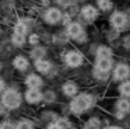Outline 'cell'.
Wrapping results in <instances>:
<instances>
[{"instance_id": "4fadbf2b", "label": "cell", "mask_w": 130, "mask_h": 129, "mask_svg": "<svg viewBox=\"0 0 130 129\" xmlns=\"http://www.w3.org/2000/svg\"><path fill=\"white\" fill-rule=\"evenodd\" d=\"M62 91H63V94L67 95V97H74V95H77V93H78V87H77V84L74 83V81H66L62 86Z\"/></svg>"}, {"instance_id": "f1b7e54d", "label": "cell", "mask_w": 130, "mask_h": 129, "mask_svg": "<svg viewBox=\"0 0 130 129\" xmlns=\"http://www.w3.org/2000/svg\"><path fill=\"white\" fill-rule=\"evenodd\" d=\"M43 100H45V101H49V102H51V101L55 100V94H53L52 91L45 93V94H43Z\"/></svg>"}, {"instance_id": "6da1fadb", "label": "cell", "mask_w": 130, "mask_h": 129, "mask_svg": "<svg viewBox=\"0 0 130 129\" xmlns=\"http://www.w3.org/2000/svg\"><path fill=\"white\" fill-rule=\"evenodd\" d=\"M94 105V97L87 93H81L73 97L70 102V111L74 115H81Z\"/></svg>"}, {"instance_id": "30bf717a", "label": "cell", "mask_w": 130, "mask_h": 129, "mask_svg": "<svg viewBox=\"0 0 130 129\" xmlns=\"http://www.w3.org/2000/svg\"><path fill=\"white\" fill-rule=\"evenodd\" d=\"M113 67V60L112 58H106V59H96L95 62V70L104 73H109V70Z\"/></svg>"}, {"instance_id": "7a4b0ae2", "label": "cell", "mask_w": 130, "mask_h": 129, "mask_svg": "<svg viewBox=\"0 0 130 129\" xmlns=\"http://www.w3.org/2000/svg\"><path fill=\"white\" fill-rule=\"evenodd\" d=\"M23 102V97L15 88H7L2 93V104L7 109H17Z\"/></svg>"}, {"instance_id": "e0dca14e", "label": "cell", "mask_w": 130, "mask_h": 129, "mask_svg": "<svg viewBox=\"0 0 130 129\" xmlns=\"http://www.w3.org/2000/svg\"><path fill=\"white\" fill-rule=\"evenodd\" d=\"M112 58V49L108 46H99L96 49V59H106Z\"/></svg>"}, {"instance_id": "d6986e66", "label": "cell", "mask_w": 130, "mask_h": 129, "mask_svg": "<svg viewBox=\"0 0 130 129\" xmlns=\"http://www.w3.org/2000/svg\"><path fill=\"white\" fill-rule=\"evenodd\" d=\"M83 129H101V121L95 117L90 118V119L85 122V125Z\"/></svg>"}, {"instance_id": "603a6c76", "label": "cell", "mask_w": 130, "mask_h": 129, "mask_svg": "<svg viewBox=\"0 0 130 129\" xmlns=\"http://www.w3.org/2000/svg\"><path fill=\"white\" fill-rule=\"evenodd\" d=\"M27 30H28V27H27V24L23 21V20H20V21H18L17 24L14 25V32H18V34H23V35H25V34H27Z\"/></svg>"}, {"instance_id": "ffe728a7", "label": "cell", "mask_w": 130, "mask_h": 129, "mask_svg": "<svg viewBox=\"0 0 130 129\" xmlns=\"http://www.w3.org/2000/svg\"><path fill=\"white\" fill-rule=\"evenodd\" d=\"M25 35H23V34H18V32H13L11 35V42L15 45V46H23L24 44H25Z\"/></svg>"}, {"instance_id": "d4e9b609", "label": "cell", "mask_w": 130, "mask_h": 129, "mask_svg": "<svg viewBox=\"0 0 130 129\" xmlns=\"http://www.w3.org/2000/svg\"><path fill=\"white\" fill-rule=\"evenodd\" d=\"M94 77L98 79V80H106L109 77L108 73H104V72H99V70H94Z\"/></svg>"}, {"instance_id": "8992f818", "label": "cell", "mask_w": 130, "mask_h": 129, "mask_svg": "<svg viewBox=\"0 0 130 129\" xmlns=\"http://www.w3.org/2000/svg\"><path fill=\"white\" fill-rule=\"evenodd\" d=\"M130 77V67L126 63H119L113 69V80L116 81H126Z\"/></svg>"}, {"instance_id": "4316f807", "label": "cell", "mask_w": 130, "mask_h": 129, "mask_svg": "<svg viewBox=\"0 0 130 129\" xmlns=\"http://www.w3.org/2000/svg\"><path fill=\"white\" fill-rule=\"evenodd\" d=\"M57 3H59L60 6H63V7H71L73 6V3H74V0H57Z\"/></svg>"}, {"instance_id": "5b68a950", "label": "cell", "mask_w": 130, "mask_h": 129, "mask_svg": "<svg viewBox=\"0 0 130 129\" xmlns=\"http://www.w3.org/2000/svg\"><path fill=\"white\" fill-rule=\"evenodd\" d=\"M110 25L118 31L124 30L127 25V14L122 13V11H115L110 16Z\"/></svg>"}, {"instance_id": "9a60e30c", "label": "cell", "mask_w": 130, "mask_h": 129, "mask_svg": "<svg viewBox=\"0 0 130 129\" xmlns=\"http://www.w3.org/2000/svg\"><path fill=\"white\" fill-rule=\"evenodd\" d=\"M35 69L39 73H49V70L52 69V63L45 59H39V60H35Z\"/></svg>"}, {"instance_id": "8fae6325", "label": "cell", "mask_w": 130, "mask_h": 129, "mask_svg": "<svg viewBox=\"0 0 130 129\" xmlns=\"http://www.w3.org/2000/svg\"><path fill=\"white\" fill-rule=\"evenodd\" d=\"M81 16L84 17L87 21H94V20L98 17V10L91 4H85V6H83V8H81Z\"/></svg>"}, {"instance_id": "2e32d148", "label": "cell", "mask_w": 130, "mask_h": 129, "mask_svg": "<svg viewBox=\"0 0 130 129\" xmlns=\"http://www.w3.org/2000/svg\"><path fill=\"white\" fill-rule=\"evenodd\" d=\"M31 58L34 60H39V59H45V55H46V49L42 46H35L34 49L31 50Z\"/></svg>"}, {"instance_id": "83f0119b", "label": "cell", "mask_w": 130, "mask_h": 129, "mask_svg": "<svg viewBox=\"0 0 130 129\" xmlns=\"http://www.w3.org/2000/svg\"><path fill=\"white\" fill-rule=\"evenodd\" d=\"M28 42L31 45H38V42H39V36H38L37 34H34V35H31L28 38Z\"/></svg>"}, {"instance_id": "1f68e13d", "label": "cell", "mask_w": 130, "mask_h": 129, "mask_svg": "<svg viewBox=\"0 0 130 129\" xmlns=\"http://www.w3.org/2000/svg\"><path fill=\"white\" fill-rule=\"evenodd\" d=\"M46 129H62V128H60L56 122H52V123H49V125H48V128H46Z\"/></svg>"}, {"instance_id": "52a82bcc", "label": "cell", "mask_w": 130, "mask_h": 129, "mask_svg": "<svg viewBox=\"0 0 130 129\" xmlns=\"http://www.w3.org/2000/svg\"><path fill=\"white\" fill-rule=\"evenodd\" d=\"M63 18V14L62 11L59 10V8L56 7H51L48 8V10L45 11V14H43V20H45V22H48V24H57V22H60Z\"/></svg>"}, {"instance_id": "d6a6232c", "label": "cell", "mask_w": 130, "mask_h": 129, "mask_svg": "<svg viewBox=\"0 0 130 129\" xmlns=\"http://www.w3.org/2000/svg\"><path fill=\"white\" fill-rule=\"evenodd\" d=\"M6 90V83H4V80L3 79H0V94Z\"/></svg>"}, {"instance_id": "cb8c5ba5", "label": "cell", "mask_w": 130, "mask_h": 129, "mask_svg": "<svg viewBox=\"0 0 130 129\" xmlns=\"http://www.w3.org/2000/svg\"><path fill=\"white\" fill-rule=\"evenodd\" d=\"M55 122L57 123V125L60 126L62 129H70L71 128V123L69 119H66V118H59L57 121H55Z\"/></svg>"}, {"instance_id": "44dd1931", "label": "cell", "mask_w": 130, "mask_h": 129, "mask_svg": "<svg viewBox=\"0 0 130 129\" xmlns=\"http://www.w3.org/2000/svg\"><path fill=\"white\" fill-rule=\"evenodd\" d=\"M96 6L101 11H109L113 7V3L110 0H96Z\"/></svg>"}, {"instance_id": "d590c367", "label": "cell", "mask_w": 130, "mask_h": 129, "mask_svg": "<svg viewBox=\"0 0 130 129\" xmlns=\"http://www.w3.org/2000/svg\"><path fill=\"white\" fill-rule=\"evenodd\" d=\"M129 14H130V11H129Z\"/></svg>"}, {"instance_id": "5bb4252c", "label": "cell", "mask_w": 130, "mask_h": 129, "mask_svg": "<svg viewBox=\"0 0 130 129\" xmlns=\"http://www.w3.org/2000/svg\"><path fill=\"white\" fill-rule=\"evenodd\" d=\"M13 66H14L17 70H20V72H24V70L28 69L29 62H28V59H27L25 56L20 55V56H15L14 58V60H13Z\"/></svg>"}, {"instance_id": "7c38bea8", "label": "cell", "mask_w": 130, "mask_h": 129, "mask_svg": "<svg viewBox=\"0 0 130 129\" xmlns=\"http://www.w3.org/2000/svg\"><path fill=\"white\" fill-rule=\"evenodd\" d=\"M42 83H43L42 77H39L38 74H29L25 79V86L28 88H38L39 90L42 87Z\"/></svg>"}, {"instance_id": "ba28073f", "label": "cell", "mask_w": 130, "mask_h": 129, "mask_svg": "<svg viewBox=\"0 0 130 129\" xmlns=\"http://www.w3.org/2000/svg\"><path fill=\"white\" fill-rule=\"evenodd\" d=\"M115 108H116V114H115L116 118H119V119L124 118L130 112V100L129 98H120V100H118Z\"/></svg>"}, {"instance_id": "277c9868", "label": "cell", "mask_w": 130, "mask_h": 129, "mask_svg": "<svg viewBox=\"0 0 130 129\" xmlns=\"http://www.w3.org/2000/svg\"><path fill=\"white\" fill-rule=\"evenodd\" d=\"M64 63L69 67H80L84 63V56L77 50H70L64 56Z\"/></svg>"}, {"instance_id": "7402d4cb", "label": "cell", "mask_w": 130, "mask_h": 129, "mask_svg": "<svg viewBox=\"0 0 130 129\" xmlns=\"http://www.w3.org/2000/svg\"><path fill=\"white\" fill-rule=\"evenodd\" d=\"M15 129H34V123L29 119H21L15 123Z\"/></svg>"}, {"instance_id": "e575fe53", "label": "cell", "mask_w": 130, "mask_h": 129, "mask_svg": "<svg viewBox=\"0 0 130 129\" xmlns=\"http://www.w3.org/2000/svg\"><path fill=\"white\" fill-rule=\"evenodd\" d=\"M3 69V64H2V62H0V70Z\"/></svg>"}, {"instance_id": "ac0fdd59", "label": "cell", "mask_w": 130, "mask_h": 129, "mask_svg": "<svg viewBox=\"0 0 130 129\" xmlns=\"http://www.w3.org/2000/svg\"><path fill=\"white\" fill-rule=\"evenodd\" d=\"M119 93L122 97L130 98V81H122L119 84Z\"/></svg>"}, {"instance_id": "484cf974", "label": "cell", "mask_w": 130, "mask_h": 129, "mask_svg": "<svg viewBox=\"0 0 130 129\" xmlns=\"http://www.w3.org/2000/svg\"><path fill=\"white\" fill-rule=\"evenodd\" d=\"M0 129H15V123H13L11 121H3L0 123Z\"/></svg>"}, {"instance_id": "9c48e42d", "label": "cell", "mask_w": 130, "mask_h": 129, "mask_svg": "<svg viewBox=\"0 0 130 129\" xmlns=\"http://www.w3.org/2000/svg\"><path fill=\"white\" fill-rule=\"evenodd\" d=\"M24 98L28 104H38L43 100V94L39 91L38 88H28L25 93H24Z\"/></svg>"}, {"instance_id": "836d02e7", "label": "cell", "mask_w": 130, "mask_h": 129, "mask_svg": "<svg viewBox=\"0 0 130 129\" xmlns=\"http://www.w3.org/2000/svg\"><path fill=\"white\" fill-rule=\"evenodd\" d=\"M106 129H123L122 126H118V125H112V126H108Z\"/></svg>"}, {"instance_id": "f546056e", "label": "cell", "mask_w": 130, "mask_h": 129, "mask_svg": "<svg viewBox=\"0 0 130 129\" xmlns=\"http://www.w3.org/2000/svg\"><path fill=\"white\" fill-rule=\"evenodd\" d=\"M123 46L126 48V49H130V35H127L123 38Z\"/></svg>"}, {"instance_id": "3957f363", "label": "cell", "mask_w": 130, "mask_h": 129, "mask_svg": "<svg viewBox=\"0 0 130 129\" xmlns=\"http://www.w3.org/2000/svg\"><path fill=\"white\" fill-rule=\"evenodd\" d=\"M66 32H67V35L70 36V38L76 39L80 44L85 42V39H87V34L83 30V25L80 24V22H70V24L67 25Z\"/></svg>"}, {"instance_id": "4dcf8cb0", "label": "cell", "mask_w": 130, "mask_h": 129, "mask_svg": "<svg viewBox=\"0 0 130 129\" xmlns=\"http://www.w3.org/2000/svg\"><path fill=\"white\" fill-rule=\"evenodd\" d=\"M7 111H9V109H7L6 107L3 105V104L0 102V117H3V115H6V114H7Z\"/></svg>"}]
</instances>
